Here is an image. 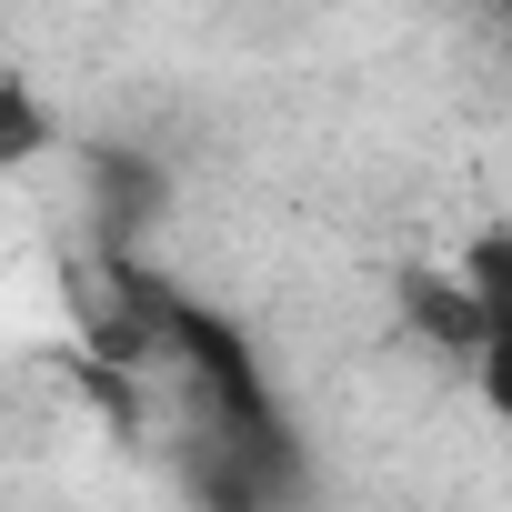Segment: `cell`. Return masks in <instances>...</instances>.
<instances>
[{
    "label": "cell",
    "instance_id": "obj_4",
    "mask_svg": "<svg viewBox=\"0 0 512 512\" xmlns=\"http://www.w3.org/2000/svg\"><path fill=\"white\" fill-rule=\"evenodd\" d=\"M462 272H472V292H482V312H492V322H512V231H482Z\"/></svg>",
    "mask_w": 512,
    "mask_h": 512
},
{
    "label": "cell",
    "instance_id": "obj_3",
    "mask_svg": "<svg viewBox=\"0 0 512 512\" xmlns=\"http://www.w3.org/2000/svg\"><path fill=\"white\" fill-rule=\"evenodd\" d=\"M51 151V111H41V91L11 71L0 81V161H41Z\"/></svg>",
    "mask_w": 512,
    "mask_h": 512
},
{
    "label": "cell",
    "instance_id": "obj_2",
    "mask_svg": "<svg viewBox=\"0 0 512 512\" xmlns=\"http://www.w3.org/2000/svg\"><path fill=\"white\" fill-rule=\"evenodd\" d=\"M91 191H101V241L111 251H131V231L141 221H161V201H171V181H161V161H141V151H91Z\"/></svg>",
    "mask_w": 512,
    "mask_h": 512
},
{
    "label": "cell",
    "instance_id": "obj_5",
    "mask_svg": "<svg viewBox=\"0 0 512 512\" xmlns=\"http://www.w3.org/2000/svg\"><path fill=\"white\" fill-rule=\"evenodd\" d=\"M472 372H482V402L512 422V322H492V342H482V362H472Z\"/></svg>",
    "mask_w": 512,
    "mask_h": 512
},
{
    "label": "cell",
    "instance_id": "obj_6",
    "mask_svg": "<svg viewBox=\"0 0 512 512\" xmlns=\"http://www.w3.org/2000/svg\"><path fill=\"white\" fill-rule=\"evenodd\" d=\"M492 11H512V0H492Z\"/></svg>",
    "mask_w": 512,
    "mask_h": 512
},
{
    "label": "cell",
    "instance_id": "obj_1",
    "mask_svg": "<svg viewBox=\"0 0 512 512\" xmlns=\"http://www.w3.org/2000/svg\"><path fill=\"white\" fill-rule=\"evenodd\" d=\"M392 302H402V322L442 352V362H482V342H492V312H482V292H472V272H432V262H412L402 282H392Z\"/></svg>",
    "mask_w": 512,
    "mask_h": 512
}]
</instances>
